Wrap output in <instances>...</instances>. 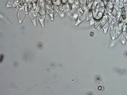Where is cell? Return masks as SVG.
Listing matches in <instances>:
<instances>
[{
	"instance_id": "1",
	"label": "cell",
	"mask_w": 127,
	"mask_h": 95,
	"mask_svg": "<svg viewBox=\"0 0 127 95\" xmlns=\"http://www.w3.org/2000/svg\"><path fill=\"white\" fill-rule=\"evenodd\" d=\"M125 24H127L124 23V20L121 17L120 19V20L118 22V24H117L116 29V33H115V39H117L118 38V37L120 35L123 33V26Z\"/></svg>"
},
{
	"instance_id": "2",
	"label": "cell",
	"mask_w": 127,
	"mask_h": 95,
	"mask_svg": "<svg viewBox=\"0 0 127 95\" xmlns=\"http://www.w3.org/2000/svg\"><path fill=\"white\" fill-rule=\"evenodd\" d=\"M111 16H112V13L111 12L105 11L104 15H103L101 19V22L98 28L99 30H101V29H102V27L108 22V21L109 20Z\"/></svg>"
},
{
	"instance_id": "3",
	"label": "cell",
	"mask_w": 127,
	"mask_h": 95,
	"mask_svg": "<svg viewBox=\"0 0 127 95\" xmlns=\"http://www.w3.org/2000/svg\"><path fill=\"white\" fill-rule=\"evenodd\" d=\"M26 15V13L25 12V7L23 6L19 9V12H18V18L19 22L20 23H21L22 21L24 20Z\"/></svg>"
},
{
	"instance_id": "4",
	"label": "cell",
	"mask_w": 127,
	"mask_h": 95,
	"mask_svg": "<svg viewBox=\"0 0 127 95\" xmlns=\"http://www.w3.org/2000/svg\"><path fill=\"white\" fill-rule=\"evenodd\" d=\"M29 16L31 18V19L33 23V24L34 25L35 27H36V14H35V12L34 11V8H32V9L31 10V11L29 12Z\"/></svg>"
},
{
	"instance_id": "5",
	"label": "cell",
	"mask_w": 127,
	"mask_h": 95,
	"mask_svg": "<svg viewBox=\"0 0 127 95\" xmlns=\"http://www.w3.org/2000/svg\"><path fill=\"white\" fill-rule=\"evenodd\" d=\"M94 1H95V0H87L86 6L87 8L89 9V10H90V9H91Z\"/></svg>"
},
{
	"instance_id": "6",
	"label": "cell",
	"mask_w": 127,
	"mask_h": 95,
	"mask_svg": "<svg viewBox=\"0 0 127 95\" xmlns=\"http://www.w3.org/2000/svg\"><path fill=\"white\" fill-rule=\"evenodd\" d=\"M109 24L108 23V22L105 24L103 26V27H102V29L104 31V34H107V32L108 31V28H109Z\"/></svg>"
},
{
	"instance_id": "7",
	"label": "cell",
	"mask_w": 127,
	"mask_h": 95,
	"mask_svg": "<svg viewBox=\"0 0 127 95\" xmlns=\"http://www.w3.org/2000/svg\"><path fill=\"white\" fill-rule=\"evenodd\" d=\"M101 22V20H95V28L97 29L100 25Z\"/></svg>"
},
{
	"instance_id": "8",
	"label": "cell",
	"mask_w": 127,
	"mask_h": 95,
	"mask_svg": "<svg viewBox=\"0 0 127 95\" xmlns=\"http://www.w3.org/2000/svg\"><path fill=\"white\" fill-rule=\"evenodd\" d=\"M75 0H68V2L70 4H72L74 3Z\"/></svg>"
},
{
	"instance_id": "9",
	"label": "cell",
	"mask_w": 127,
	"mask_h": 95,
	"mask_svg": "<svg viewBox=\"0 0 127 95\" xmlns=\"http://www.w3.org/2000/svg\"></svg>"
}]
</instances>
